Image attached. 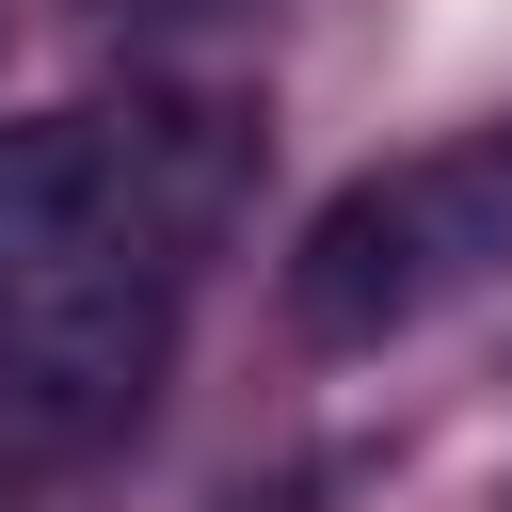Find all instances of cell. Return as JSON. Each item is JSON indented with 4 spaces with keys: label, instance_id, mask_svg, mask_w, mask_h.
Segmentation results:
<instances>
[{
    "label": "cell",
    "instance_id": "cell-1",
    "mask_svg": "<svg viewBox=\"0 0 512 512\" xmlns=\"http://www.w3.org/2000/svg\"><path fill=\"white\" fill-rule=\"evenodd\" d=\"M224 128L176 112V96H128V112H16L0 128V304H48V288H176L192 224L224 208Z\"/></svg>",
    "mask_w": 512,
    "mask_h": 512
},
{
    "label": "cell",
    "instance_id": "cell-2",
    "mask_svg": "<svg viewBox=\"0 0 512 512\" xmlns=\"http://www.w3.org/2000/svg\"><path fill=\"white\" fill-rule=\"evenodd\" d=\"M512 224V144L496 160H400V176H352L304 240H288V320L320 352H384L416 304H448Z\"/></svg>",
    "mask_w": 512,
    "mask_h": 512
}]
</instances>
